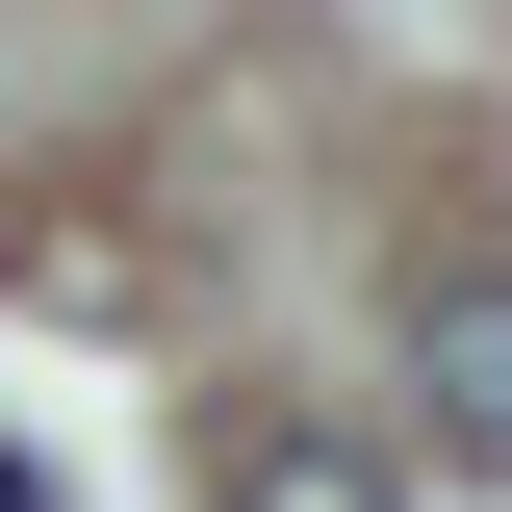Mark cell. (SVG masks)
Returning a JSON list of instances; mask_svg holds the SVG:
<instances>
[{
	"label": "cell",
	"mask_w": 512,
	"mask_h": 512,
	"mask_svg": "<svg viewBox=\"0 0 512 512\" xmlns=\"http://www.w3.org/2000/svg\"><path fill=\"white\" fill-rule=\"evenodd\" d=\"M410 384H436L461 461H512V256H436L410 282Z\"/></svg>",
	"instance_id": "1"
},
{
	"label": "cell",
	"mask_w": 512,
	"mask_h": 512,
	"mask_svg": "<svg viewBox=\"0 0 512 512\" xmlns=\"http://www.w3.org/2000/svg\"><path fill=\"white\" fill-rule=\"evenodd\" d=\"M0 308H77V333H128V308H154V256H128V231H26V205H0Z\"/></svg>",
	"instance_id": "3"
},
{
	"label": "cell",
	"mask_w": 512,
	"mask_h": 512,
	"mask_svg": "<svg viewBox=\"0 0 512 512\" xmlns=\"http://www.w3.org/2000/svg\"><path fill=\"white\" fill-rule=\"evenodd\" d=\"M205 512H410L333 410H256V436H205Z\"/></svg>",
	"instance_id": "2"
}]
</instances>
